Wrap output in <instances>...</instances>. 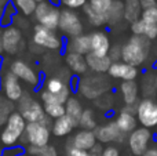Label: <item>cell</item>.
Masks as SVG:
<instances>
[{"mask_svg": "<svg viewBox=\"0 0 157 156\" xmlns=\"http://www.w3.org/2000/svg\"><path fill=\"white\" fill-rule=\"evenodd\" d=\"M114 122H116L117 127L120 129V131L124 133L125 135L131 134V133L136 129V123H138L135 115H132V113H130V112H125V111H121V112L117 115Z\"/></svg>", "mask_w": 157, "mask_h": 156, "instance_id": "obj_23", "label": "cell"}, {"mask_svg": "<svg viewBox=\"0 0 157 156\" xmlns=\"http://www.w3.org/2000/svg\"><path fill=\"white\" fill-rule=\"evenodd\" d=\"M61 32L65 33L69 37H76V36L83 35V22L78 14L73 10L69 8H63L61 10V17H59V26Z\"/></svg>", "mask_w": 157, "mask_h": 156, "instance_id": "obj_7", "label": "cell"}, {"mask_svg": "<svg viewBox=\"0 0 157 156\" xmlns=\"http://www.w3.org/2000/svg\"><path fill=\"white\" fill-rule=\"evenodd\" d=\"M150 141H152L150 130L145 129V127H139L128 135V148L134 156H142L144 152L149 148Z\"/></svg>", "mask_w": 157, "mask_h": 156, "instance_id": "obj_10", "label": "cell"}, {"mask_svg": "<svg viewBox=\"0 0 157 156\" xmlns=\"http://www.w3.org/2000/svg\"><path fill=\"white\" fill-rule=\"evenodd\" d=\"M44 90L48 91L50 94H52L54 97H57L62 104H66V101L71 97V87H69L68 83H65L62 79L59 77H50L46 82V87Z\"/></svg>", "mask_w": 157, "mask_h": 156, "instance_id": "obj_15", "label": "cell"}, {"mask_svg": "<svg viewBox=\"0 0 157 156\" xmlns=\"http://www.w3.org/2000/svg\"><path fill=\"white\" fill-rule=\"evenodd\" d=\"M0 84H2L4 96L10 101H19L24 97V90H22V86L19 83V79L11 71L4 72V75L0 79Z\"/></svg>", "mask_w": 157, "mask_h": 156, "instance_id": "obj_12", "label": "cell"}, {"mask_svg": "<svg viewBox=\"0 0 157 156\" xmlns=\"http://www.w3.org/2000/svg\"><path fill=\"white\" fill-rule=\"evenodd\" d=\"M0 66H2V60H0ZM0 79H2V77H0Z\"/></svg>", "mask_w": 157, "mask_h": 156, "instance_id": "obj_49", "label": "cell"}, {"mask_svg": "<svg viewBox=\"0 0 157 156\" xmlns=\"http://www.w3.org/2000/svg\"><path fill=\"white\" fill-rule=\"evenodd\" d=\"M61 4L69 10H77V8H83L87 4V0H61Z\"/></svg>", "mask_w": 157, "mask_h": 156, "instance_id": "obj_36", "label": "cell"}, {"mask_svg": "<svg viewBox=\"0 0 157 156\" xmlns=\"http://www.w3.org/2000/svg\"><path fill=\"white\" fill-rule=\"evenodd\" d=\"M24 135L28 145L39 148V146L48 145L51 130H50V126L40 123V122H30V123H26Z\"/></svg>", "mask_w": 157, "mask_h": 156, "instance_id": "obj_6", "label": "cell"}, {"mask_svg": "<svg viewBox=\"0 0 157 156\" xmlns=\"http://www.w3.org/2000/svg\"><path fill=\"white\" fill-rule=\"evenodd\" d=\"M106 18H108V24L110 25L119 24L121 19H124V2L123 0H113L112 7L109 8L108 14H106Z\"/></svg>", "mask_w": 157, "mask_h": 156, "instance_id": "obj_26", "label": "cell"}, {"mask_svg": "<svg viewBox=\"0 0 157 156\" xmlns=\"http://www.w3.org/2000/svg\"><path fill=\"white\" fill-rule=\"evenodd\" d=\"M25 129H26V120L22 118L21 113L19 112L10 113L2 133H0L2 144L8 146V148L15 146L18 144V141L24 137Z\"/></svg>", "mask_w": 157, "mask_h": 156, "instance_id": "obj_2", "label": "cell"}, {"mask_svg": "<svg viewBox=\"0 0 157 156\" xmlns=\"http://www.w3.org/2000/svg\"><path fill=\"white\" fill-rule=\"evenodd\" d=\"M86 61H87V65H88V69H91L92 72H95L98 75L109 72V68L112 65V60L109 58V55L99 57V55H95L92 53L86 55Z\"/></svg>", "mask_w": 157, "mask_h": 156, "instance_id": "obj_21", "label": "cell"}, {"mask_svg": "<svg viewBox=\"0 0 157 156\" xmlns=\"http://www.w3.org/2000/svg\"><path fill=\"white\" fill-rule=\"evenodd\" d=\"M10 71L18 77L19 80L22 82L28 83V84H32V86H37L39 83V75L36 73V71L26 64L25 61L22 60H17L11 64L10 66Z\"/></svg>", "mask_w": 157, "mask_h": 156, "instance_id": "obj_13", "label": "cell"}, {"mask_svg": "<svg viewBox=\"0 0 157 156\" xmlns=\"http://www.w3.org/2000/svg\"><path fill=\"white\" fill-rule=\"evenodd\" d=\"M68 156H90V152L75 148L73 145H69L68 146Z\"/></svg>", "mask_w": 157, "mask_h": 156, "instance_id": "obj_39", "label": "cell"}, {"mask_svg": "<svg viewBox=\"0 0 157 156\" xmlns=\"http://www.w3.org/2000/svg\"><path fill=\"white\" fill-rule=\"evenodd\" d=\"M98 144L97 137H95V133L91 130H78L76 134L73 135L71 141V145H73L75 148L83 149V151L90 152L95 145Z\"/></svg>", "mask_w": 157, "mask_h": 156, "instance_id": "obj_17", "label": "cell"}, {"mask_svg": "<svg viewBox=\"0 0 157 156\" xmlns=\"http://www.w3.org/2000/svg\"><path fill=\"white\" fill-rule=\"evenodd\" d=\"M59 17H61V10L57 6L51 4L47 2L37 3V7L35 11V18L39 22V25L47 28V29L55 30L59 26Z\"/></svg>", "mask_w": 157, "mask_h": 156, "instance_id": "obj_5", "label": "cell"}, {"mask_svg": "<svg viewBox=\"0 0 157 156\" xmlns=\"http://www.w3.org/2000/svg\"><path fill=\"white\" fill-rule=\"evenodd\" d=\"M66 65L69 66L72 72H75L76 75H83L87 72L88 65H87L86 57L81 54H76V53H66Z\"/></svg>", "mask_w": 157, "mask_h": 156, "instance_id": "obj_24", "label": "cell"}, {"mask_svg": "<svg viewBox=\"0 0 157 156\" xmlns=\"http://www.w3.org/2000/svg\"><path fill=\"white\" fill-rule=\"evenodd\" d=\"M2 43H3V51H6L7 54H15L22 44L21 30L14 26L6 28L2 32Z\"/></svg>", "mask_w": 157, "mask_h": 156, "instance_id": "obj_14", "label": "cell"}, {"mask_svg": "<svg viewBox=\"0 0 157 156\" xmlns=\"http://www.w3.org/2000/svg\"><path fill=\"white\" fill-rule=\"evenodd\" d=\"M68 51L76 53L86 57L91 53V35H80L76 37H72L68 43Z\"/></svg>", "mask_w": 157, "mask_h": 156, "instance_id": "obj_20", "label": "cell"}, {"mask_svg": "<svg viewBox=\"0 0 157 156\" xmlns=\"http://www.w3.org/2000/svg\"><path fill=\"white\" fill-rule=\"evenodd\" d=\"M142 156H157V148L155 146H150V148H147L146 151L144 152V155Z\"/></svg>", "mask_w": 157, "mask_h": 156, "instance_id": "obj_43", "label": "cell"}, {"mask_svg": "<svg viewBox=\"0 0 157 156\" xmlns=\"http://www.w3.org/2000/svg\"><path fill=\"white\" fill-rule=\"evenodd\" d=\"M136 118L145 129L157 126V102L150 98H145L136 105Z\"/></svg>", "mask_w": 157, "mask_h": 156, "instance_id": "obj_9", "label": "cell"}, {"mask_svg": "<svg viewBox=\"0 0 157 156\" xmlns=\"http://www.w3.org/2000/svg\"><path fill=\"white\" fill-rule=\"evenodd\" d=\"M108 73L110 75V77H114V79L130 82V80H135L138 77V68L128 65L123 61H119V62H112Z\"/></svg>", "mask_w": 157, "mask_h": 156, "instance_id": "obj_16", "label": "cell"}, {"mask_svg": "<svg viewBox=\"0 0 157 156\" xmlns=\"http://www.w3.org/2000/svg\"><path fill=\"white\" fill-rule=\"evenodd\" d=\"M19 113L22 115V118L30 123V122H40L43 124L50 126V118L44 112V107L37 101V99L30 98L29 96H25L19 99L18 105Z\"/></svg>", "mask_w": 157, "mask_h": 156, "instance_id": "obj_4", "label": "cell"}, {"mask_svg": "<svg viewBox=\"0 0 157 156\" xmlns=\"http://www.w3.org/2000/svg\"><path fill=\"white\" fill-rule=\"evenodd\" d=\"M3 51V43H2V32H0V53Z\"/></svg>", "mask_w": 157, "mask_h": 156, "instance_id": "obj_45", "label": "cell"}, {"mask_svg": "<svg viewBox=\"0 0 157 156\" xmlns=\"http://www.w3.org/2000/svg\"><path fill=\"white\" fill-rule=\"evenodd\" d=\"M14 6L18 11H21L24 15H32L35 14L37 2L36 0H14Z\"/></svg>", "mask_w": 157, "mask_h": 156, "instance_id": "obj_31", "label": "cell"}, {"mask_svg": "<svg viewBox=\"0 0 157 156\" xmlns=\"http://www.w3.org/2000/svg\"><path fill=\"white\" fill-rule=\"evenodd\" d=\"M141 19L146 24L150 25H157V6L152 8H146V10L142 11Z\"/></svg>", "mask_w": 157, "mask_h": 156, "instance_id": "obj_35", "label": "cell"}, {"mask_svg": "<svg viewBox=\"0 0 157 156\" xmlns=\"http://www.w3.org/2000/svg\"><path fill=\"white\" fill-rule=\"evenodd\" d=\"M144 37H146L147 40H153L157 39V25H150L145 22V28H144Z\"/></svg>", "mask_w": 157, "mask_h": 156, "instance_id": "obj_37", "label": "cell"}, {"mask_svg": "<svg viewBox=\"0 0 157 156\" xmlns=\"http://www.w3.org/2000/svg\"><path fill=\"white\" fill-rule=\"evenodd\" d=\"M83 10H84V14H86V17L88 18V21H90V24L91 25H94V26H102V25L108 24L106 14L97 13L95 10H92V8L90 7L88 3L83 7Z\"/></svg>", "mask_w": 157, "mask_h": 156, "instance_id": "obj_29", "label": "cell"}, {"mask_svg": "<svg viewBox=\"0 0 157 156\" xmlns=\"http://www.w3.org/2000/svg\"><path fill=\"white\" fill-rule=\"evenodd\" d=\"M155 80H156V87H157V75H155Z\"/></svg>", "mask_w": 157, "mask_h": 156, "instance_id": "obj_47", "label": "cell"}, {"mask_svg": "<svg viewBox=\"0 0 157 156\" xmlns=\"http://www.w3.org/2000/svg\"><path fill=\"white\" fill-rule=\"evenodd\" d=\"M102 156H120V152L116 146L109 145V146H106V148H103Z\"/></svg>", "mask_w": 157, "mask_h": 156, "instance_id": "obj_41", "label": "cell"}, {"mask_svg": "<svg viewBox=\"0 0 157 156\" xmlns=\"http://www.w3.org/2000/svg\"><path fill=\"white\" fill-rule=\"evenodd\" d=\"M110 87V83L103 75H90L86 76L84 79L80 80V93L83 94L86 98L90 99H98L99 97H102L106 91Z\"/></svg>", "mask_w": 157, "mask_h": 156, "instance_id": "obj_3", "label": "cell"}, {"mask_svg": "<svg viewBox=\"0 0 157 156\" xmlns=\"http://www.w3.org/2000/svg\"><path fill=\"white\" fill-rule=\"evenodd\" d=\"M97 141L99 144H110V142H123L125 138L124 133L120 131V129L117 127L116 122L112 120L108 122L106 124L97 127L94 130Z\"/></svg>", "mask_w": 157, "mask_h": 156, "instance_id": "obj_11", "label": "cell"}, {"mask_svg": "<svg viewBox=\"0 0 157 156\" xmlns=\"http://www.w3.org/2000/svg\"><path fill=\"white\" fill-rule=\"evenodd\" d=\"M142 6L139 0H124V19L130 24H134L142 15Z\"/></svg>", "mask_w": 157, "mask_h": 156, "instance_id": "obj_25", "label": "cell"}, {"mask_svg": "<svg viewBox=\"0 0 157 156\" xmlns=\"http://www.w3.org/2000/svg\"><path fill=\"white\" fill-rule=\"evenodd\" d=\"M144 94L145 96H153L156 93L157 87H156V80H155V76L150 73H147L144 79Z\"/></svg>", "mask_w": 157, "mask_h": 156, "instance_id": "obj_34", "label": "cell"}, {"mask_svg": "<svg viewBox=\"0 0 157 156\" xmlns=\"http://www.w3.org/2000/svg\"><path fill=\"white\" fill-rule=\"evenodd\" d=\"M44 107V112H46V115L48 116L50 119H58L61 118V116L66 115L65 113V104H62V102H48V104H43Z\"/></svg>", "mask_w": 157, "mask_h": 156, "instance_id": "obj_30", "label": "cell"}, {"mask_svg": "<svg viewBox=\"0 0 157 156\" xmlns=\"http://www.w3.org/2000/svg\"><path fill=\"white\" fill-rule=\"evenodd\" d=\"M19 156H25V155H19Z\"/></svg>", "mask_w": 157, "mask_h": 156, "instance_id": "obj_50", "label": "cell"}, {"mask_svg": "<svg viewBox=\"0 0 157 156\" xmlns=\"http://www.w3.org/2000/svg\"><path fill=\"white\" fill-rule=\"evenodd\" d=\"M142 6V10H146V8H152L157 6V0H139Z\"/></svg>", "mask_w": 157, "mask_h": 156, "instance_id": "obj_42", "label": "cell"}, {"mask_svg": "<svg viewBox=\"0 0 157 156\" xmlns=\"http://www.w3.org/2000/svg\"><path fill=\"white\" fill-rule=\"evenodd\" d=\"M33 43L41 49L47 50H59L62 47V40L55 33V30L47 29V28L37 25L33 32Z\"/></svg>", "mask_w": 157, "mask_h": 156, "instance_id": "obj_8", "label": "cell"}, {"mask_svg": "<svg viewBox=\"0 0 157 156\" xmlns=\"http://www.w3.org/2000/svg\"><path fill=\"white\" fill-rule=\"evenodd\" d=\"M109 58L112 60V62H119L121 61V47L120 46H113L109 50Z\"/></svg>", "mask_w": 157, "mask_h": 156, "instance_id": "obj_38", "label": "cell"}, {"mask_svg": "<svg viewBox=\"0 0 157 156\" xmlns=\"http://www.w3.org/2000/svg\"><path fill=\"white\" fill-rule=\"evenodd\" d=\"M112 3L113 0H88L90 7L101 14H108L109 8L112 7Z\"/></svg>", "mask_w": 157, "mask_h": 156, "instance_id": "obj_33", "label": "cell"}, {"mask_svg": "<svg viewBox=\"0 0 157 156\" xmlns=\"http://www.w3.org/2000/svg\"><path fill=\"white\" fill-rule=\"evenodd\" d=\"M83 107H81V102L78 101L76 97H69V99L65 104V113L68 116H71L72 119L78 123V119H80L81 113H83Z\"/></svg>", "mask_w": 157, "mask_h": 156, "instance_id": "obj_27", "label": "cell"}, {"mask_svg": "<svg viewBox=\"0 0 157 156\" xmlns=\"http://www.w3.org/2000/svg\"><path fill=\"white\" fill-rule=\"evenodd\" d=\"M120 93H121L123 101L125 105H138V94L139 87L136 84L135 80H130V82H123L120 84Z\"/></svg>", "mask_w": 157, "mask_h": 156, "instance_id": "obj_22", "label": "cell"}, {"mask_svg": "<svg viewBox=\"0 0 157 156\" xmlns=\"http://www.w3.org/2000/svg\"><path fill=\"white\" fill-rule=\"evenodd\" d=\"M153 68H156V69H157V61H156L155 64H153Z\"/></svg>", "mask_w": 157, "mask_h": 156, "instance_id": "obj_46", "label": "cell"}, {"mask_svg": "<svg viewBox=\"0 0 157 156\" xmlns=\"http://www.w3.org/2000/svg\"><path fill=\"white\" fill-rule=\"evenodd\" d=\"M110 40H109L108 35L105 32H97L91 33V53L99 57H106L110 50Z\"/></svg>", "mask_w": 157, "mask_h": 156, "instance_id": "obj_18", "label": "cell"}, {"mask_svg": "<svg viewBox=\"0 0 157 156\" xmlns=\"http://www.w3.org/2000/svg\"><path fill=\"white\" fill-rule=\"evenodd\" d=\"M37 3H41V2H47V0H36Z\"/></svg>", "mask_w": 157, "mask_h": 156, "instance_id": "obj_48", "label": "cell"}, {"mask_svg": "<svg viewBox=\"0 0 157 156\" xmlns=\"http://www.w3.org/2000/svg\"><path fill=\"white\" fill-rule=\"evenodd\" d=\"M19 155H22V148H18V146H11V148L4 149L0 156H19Z\"/></svg>", "mask_w": 157, "mask_h": 156, "instance_id": "obj_40", "label": "cell"}, {"mask_svg": "<svg viewBox=\"0 0 157 156\" xmlns=\"http://www.w3.org/2000/svg\"><path fill=\"white\" fill-rule=\"evenodd\" d=\"M77 124H78L77 122L75 119H72L71 116L63 115L54 120V123L51 126V131L55 137H65V135L71 134L73 131V129Z\"/></svg>", "mask_w": 157, "mask_h": 156, "instance_id": "obj_19", "label": "cell"}, {"mask_svg": "<svg viewBox=\"0 0 157 156\" xmlns=\"http://www.w3.org/2000/svg\"><path fill=\"white\" fill-rule=\"evenodd\" d=\"M78 124L83 130H91L94 131L97 129V118H95V113L92 109H84L81 113L80 119H78Z\"/></svg>", "mask_w": 157, "mask_h": 156, "instance_id": "obj_28", "label": "cell"}, {"mask_svg": "<svg viewBox=\"0 0 157 156\" xmlns=\"http://www.w3.org/2000/svg\"><path fill=\"white\" fill-rule=\"evenodd\" d=\"M150 43L144 36L134 35L124 46H121V61L131 66H141L149 55Z\"/></svg>", "mask_w": 157, "mask_h": 156, "instance_id": "obj_1", "label": "cell"}, {"mask_svg": "<svg viewBox=\"0 0 157 156\" xmlns=\"http://www.w3.org/2000/svg\"><path fill=\"white\" fill-rule=\"evenodd\" d=\"M7 118H8V115H6L4 112H2V111H0V126H2V124H6Z\"/></svg>", "mask_w": 157, "mask_h": 156, "instance_id": "obj_44", "label": "cell"}, {"mask_svg": "<svg viewBox=\"0 0 157 156\" xmlns=\"http://www.w3.org/2000/svg\"><path fill=\"white\" fill-rule=\"evenodd\" d=\"M26 152L28 155H32V156H58L57 154V149L51 145H46V146H26Z\"/></svg>", "mask_w": 157, "mask_h": 156, "instance_id": "obj_32", "label": "cell"}]
</instances>
